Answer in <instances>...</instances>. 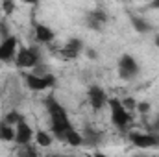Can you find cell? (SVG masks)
Wrapping results in <instances>:
<instances>
[{
	"instance_id": "6da1fadb",
	"label": "cell",
	"mask_w": 159,
	"mask_h": 157,
	"mask_svg": "<svg viewBox=\"0 0 159 157\" xmlns=\"http://www.w3.org/2000/svg\"><path fill=\"white\" fill-rule=\"evenodd\" d=\"M46 109L50 113V126H52V133H56L57 139L65 141V133L72 128L69 115L65 111V107L54 98V96H48L46 98Z\"/></svg>"
},
{
	"instance_id": "7a4b0ae2",
	"label": "cell",
	"mask_w": 159,
	"mask_h": 157,
	"mask_svg": "<svg viewBox=\"0 0 159 157\" xmlns=\"http://www.w3.org/2000/svg\"><path fill=\"white\" fill-rule=\"evenodd\" d=\"M109 107H111V120H113V124L119 129L124 131L129 126V122H131L129 111L124 109V105H122V102H120L119 98H109Z\"/></svg>"
},
{
	"instance_id": "3957f363",
	"label": "cell",
	"mask_w": 159,
	"mask_h": 157,
	"mask_svg": "<svg viewBox=\"0 0 159 157\" xmlns=\"http://www.w3.org/2000/svg\"><path fill=\"white\" fill-rule=\"evenodd\" d=\"M15 57H17V67H20V69H35L41 65V54L35 46H32V48L22 46Z\"/></svg>"
},
{
	"instance_id": "277c9868",
	"label": "cell",
	"mask_w": 159,
	"mask_h": 157,
	"mask_svg": "<svg viewBox=\"0 0 159 157\" xmlns=\"http://www.w3.org/2000/svg\"><path fill=\"white\" fill-rule=\"evenodd\" d=\"M129 141L137 148H152L159 146V135L157 133H129Z\"/></svg>"
},
{
	"instance_id": "5b68a950",
	"label": "cell",
	"mask_w": 159,
	"mask_h": 157,
	"mask_svg": "<svg viewBox=\"0 0 159 157\" xmlns=\"http://www.w3.org/2000/svg\"><path fill=\"white\" fill-rule=\"evenodd\" d=\"M139 72V65L131 56H122L119 63V74L122 79H133Z\"/></svg>"
},
{
	"instance_id": "8992f818",
	"label": "cell",
	"mask_w": 159,
	"mask_h": 157,
	"mask_svg": "<svg viewBox=\"0 0 159 157\" xmlns=\"http://www.w3.org/2000/svg\"><path fill=\"white\" fill-rule=\"evenodd\" d=\"M56 83V78L52 74H46V76H35V74H28L26 76V85L28 89L32 91H44L48 87H52Z\"/></svg>"
},
{
	"instance_id": "52a82bcc",
	"label": "cell",
	"mask_w": 159,
	"mask_h": 157,
	"mask_svg": "<svg viewBox=\"0 0 159 157\" xmlns=\"http://www.w3.org/2000/svg\"><path fill=\"white\" fill-rule=\"evenodd\" d=\"M17 56V39L15 37H7L2 39L0 43V61H11Z\"/></svg>"
},
{
	"instance_id": "ba28073f",
	"label": "cell",
	"mask_w": 159,
	"mask_h": 157,
	"mask_svg": "<svg viewBox=\"0 0 159 157\" xmlns=\"http://www.w3.org/2000/svg\"><path fill=\"white\" fill-rule=\"evenodd\" d=\"M89 104H91L94 109H102V107L107 104V94L104 92L102 87L93 85V87L89 89Z\"/></svg>"
},
{
	"instance_id": "9c48e42d",
	"label": "cell",
	"mask_w": 159,
	"mask_h": 157,
	"mask_svg": "<svg viewBox=\"0 0 159 157\" xmlns=\"http://www.w3.org/2000/svg\"><path fill=\"white\" fill-rule=\"evenodd\" d=\"M32 139H34L32 128H30L24 120H20V122L17 124V129H15V141H17L19 144H22V146H28Z\"/></svg>"
},
{
	"instance_id": "30bf717a",
	"label": "cell",
	"mask_w": 159,
	"mask_h": 157,
	"mask_svg": "<svg viewBox=\"0 0 159 157\" xmlns=\"http://www.w3.org/2000/svg\"><path fill=\"white\" fill-rule=\"evenodd\" d=\"M81 50H83V43H81V39H70L65 46H63L61 56H63L65 59H76Z\"/></svg>"
},
{
	"instance_id": "8fae6325",
	"label": "cell",
	"mask_w": 159,
	"mask_h": 157,
	"mask_svg": "<svg viewBox=\"0 0 159 157\" xmlns=\"http://www.w3.org/2000/svg\"><path fill=\"white\" fill-rule=\"evenodd\" d=\"M35 39L39 43H50L54 39V32L44 24H35Z\"/></svg>"
},
{
	"instance_id": "7c38bea8",
	"label": "cell",
	"mask_w": 159,
	"mask_h": 157,
	"mask_svg": "<svg viewBox=\"0 0 159 157\" xmlns=\"http://www.w3.org/2000/svg\"><path fill=\"white\" fill-rule=\"evenodd\" d=\"M106 20H107V17H106L104 11H93V13L87 17V24H89L91 28H94V30H100V26H102Z\"/></svg>"
},
{
	"instance_id": "4fadbf2b",
	"label": "cell",
	"mask_w": 159,
	"mask_h": 157,
	"mask_svg": "<svg viewBox=\"0 0 159 157\" xmlns=\"http://www.w3.org/2000/svg\"><path fill=\"white\" fill-rule=\"evenodd\" d=\"M65 142H69L70 146H80V144H83V135L80 131H76L74 128H70L65 133Z\"/></svg>"
},
{
	"instance_id": "5bb4252c",
	"label": "cell",
	"mask_w": 159,
	"mask_h": 157,
	"mask_svg": "<svg viewBox=\"0 0 159 157\" xmlns=\"http://www.w3.org/2000/svg\"><path fill=\"white\" fill-rule=\"evenodd\" d=\"M0 141H6V142L15 141V129L11 126H7L4 120L0 122Z\"/></svg>"
},
{
	"instance_id": "9a60e30c",
	"label": "cell",
	"mask_w": 159,
	"mask_h": 157,
	"mask_svg": "<svg viewBox=\"0 0 159 157\" xmlns=\"http://www.w3.org/2000/svg\"><path fill=\"white\" fill-rule=\"evenodd\" d=\"M131 24H133V28H135L137 32H141V34H146V32L152 30V26H150L146 20H143V19H139V17H135V15H131Z\"/></svg>"
},
{
	"instance_id": "2e32d148",
	"label": "cell",
	"mask_w": 159,
	"mask_h": 157,
	"mask_svg": "<svg viewBox=\"0 0 159 157\" xmlns=\"http://www.w3.org/2000/svg\"><path fill=\"white\" fill-rule=\"evenodd\" d=\"M35 142H37L39 146H50L52 137H50V133H46V131H37V133H35Z\"/></svg>"
},
{
	"instance_id": "e0dca14e",
	"label": "cell",
	"mask_w": 159,
	"mask_h": 157,
	"mask_svg": "<svg viewBox=\"0 0 159 157\" xmlns=\"http://www.w3.org/2000/svg\"><path fill=\"white\" fill-rule=\"evenodd\" d=\"M20 120H24V117L19 115L17 111H11V113H7V115L4 117V122H6L7 126H11V124H19Z\"/></svg>"
},
{
	"instance_id": "ac0fdd59",
	"label": "cell",
	"mask_w": 159,
	"mask_h": 157,
	"mask_svg": "<svg viewBox=\"0 0 159 157\" xmlns=\"http://www.w3.org/2000/svg\"><path fill=\"white\" fill-rule=\"evenodd\" d=\"M13 9H15V4H13L11 0H6V2H2V11H4L6 15H11V13H13Z\"/></svg>"
},
{
	"instance_id": "d6986e66",
	"label": "cell",
	"mask_w": 159,
	"mask_h": 157,
	"mask_svg": "<svg viewBox=\"0 0 159 157\" xmlns=\"http://www.w3.org/2000/svg\"><path fill=\"white\" fill-rule=\"evenodd\" d=\"M122 105H124V109H126V111H129V109L137 107V102H135L133 98H124V100H122Z\"/></svg>"
},
{
	"instance_id": "ffe728a7",
	"label": "cell",
	"mask_w": 159,
	"mask_h": 157,
	"mask_svg": "<svg viewBox=\"0 0 159 157\" xmlns=\"http://www.w3.org/2000/svg\"><path fill=\"white\" fill-rule=\"evenodd\" d=\"M85 133H87V137H89V139H87L85 142H89V144H96V142H98V135H94V131L87 129Z\"/></svg>"
},
{
	"instance_id": "44dd1931",
	"label": "cell",
	"mask_w": 159,
	"mask_h": 157,
	"mask_svg": "<svg viewBox=\"0 0 159 157\" xmlns=\"http://www.w3.org/2000/svg\"><path fill=\"white\" fill-rule=\"evenodd\" d=\"M137 109H139V113H148L150 111V104L148 102H139L137 104Z\"/></svg>"
},
{
	"instance_id": "7402d4cb",
	"label": "cell",
	"mask_w": 159,
	"mask_h": 157,
	"mask_svg": "<svg viewBox=\"0 0 159 157\" xmlns=\"http://www.w3.org/2000/svg\"><path fill=\"white\" fill-rule=\"evenodd\" d=\"M26 155H28V157H39V155H37V152H35V150H34L30 144L26 146Z\"/></svg>"
},
{
	"instance_id": "603a6c76",
	"label": "cell",
	"mask_w": 159,
	"mask_h": 157,
	"mask_svg": "<svg viewBox=\"0 0 159 157\" xmlns=\"http://www.w3.org/2000/svg\"><path fill=\"white\" fill-rule=\"evenodd\" d=\"M152 133H157L159 135V117L154 120V124H152Z\"/></svg>"
},
{
	"instance_id": "cb8c5ba5",
	"label": "cell",
	"mask_w": 159,
	"mask_h": 157,
	"mask_svg": "<svg viewBox=\"0 0 159 157\" xmlns=\"http://www.w3.org/2000/svg\"><path fill=\"white\" fill-rule=\"evenodd\" d=\"M87 54H89V57H96V52H94V50H89Z\"/></svg>"
},
{
	"instance_id": "d4e9b609",
	"label": "cell",
	"mask_w": 159,
	"mask_h": 157,
	"mask_svg": "<svg viewBox=\"0 0 159 157\" xmlns=\"http://www.w3.org/2000/svg\"><path fill=\"white\" fill-rule=\"evenodd\" d=\"M152 7H156V9H159V0H156V2H152Z\"/></svg>"
},
{
	"instance_id": "484cf974",
	"label": "cell",
	"mask_w": 159,
	"mask_h": 157,
	"mask_svg": "<svg viewBox=\"0 0 159 157\" xmlns=\"http://www.w3.org/2000/svg\"><path fill=\"white\" fill-rule=\"evenodd\" d=\"M154 44H156V46L159 48V35H156V39H154Z\"/></svg>"
},
{
	"instance_id": "4316f807",
	"label": "cell",
	"mask_w": 159,
	"mask_h": 157,
	"mask_svg": "<svg viewBox=\"0 0 159 157\" xmlns=\"http://www.w3.org/2000/svg\"><path fill=\"white\" fill-rule=\"evenodd\" d=\"M94 157H107V155H106V154H100V152H96V154H94Z\"/></svg>"
},
{
	"instance_id": "83f0119b",
	"label": "cell",
	"mask_w": 159,
	"mask_h": 157,
	"mask_svg": "<svg viewBox=\"0 0 159 157\" xmlns=\"http://www.w3.org/2000/svg\"><path fill=\"white\" fill-rule=\"evenodd\" d=\"M0 9H2V2H0Z\"/></svg>"
},
{
	"instance_id": "f1b7e54d",
	"label": "cell",
	"mask_w": 159,
	"mask_h": 157,
	"mask_svg": "<svg viewBox=\"0 0 159 157\" xmlns=\"http://www.w3.org/2000/svg\"><path fill=\"white\" fill-rule=\"evenodd\" d=\"M139 157H146V155H139Z\"/></svg>"
}]
</instances>
